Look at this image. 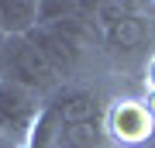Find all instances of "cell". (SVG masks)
<instances>
[{
  "mask_svg": "<svg viewBox=\"0 0 155 148\" xmlns=\"http://www.w3.org/2000/svg\"><path fill=\"white\" fill-rule=\"evenodd\" d=\"M0 79H11L17 86L38 93L41 100H52L62 90V79L55 76V69L48 66V59L28 35L24 38H4V45H0Z\"/></svg>",
  "mask_w": 155,
  "mask_h": 148,
  "instance_id": "obj_1",
  "label": "cell"
},
{
  "mask_svg": "<svg viewBox=\"0 0 155 148\" xmlns=\"http://www.w3.org/2000/svg\"><path fill=\"white\" fill-rule=\"evenodd\" d=\"M152 4H138V11L117 17V21L100 28V48L110 59H145L155 48V31H152Z\"/></svg>",
  "mask_w": 155,
  "mask_h": 148,
  "instance_id": "obj_2",
  "label": "cell"
},
{
  "mask_svg": "<svg viewBox=\"0 0 155 148\" xmlns=\"http://www.w3.org/2000/svg\"><path fill=\"white\" fill-rule=\"evenodd\" d=\"M104 131L114 148H141L155 134V117L145 100L114 97L104 114Z\"/></svg>",
  "mask_w": 155,
  "mask_h": 148,
  "instance_id": "obj_3",
  "label": "cell"
},
{
  "mask_svg": "<svg viewBox=\"0 0 155 148\" xmlns=\"http://www.w3.org/2000/svg\"><path fill=\"white\" fill-rule=\"evenodd\" d=\"M45 104L48 100H41L38 93L17 86L11 79H0V131L24 148L35 124H38V117H41V110H45Z\"/></svg>",
  "mask_w": 155,
  "mask_h": 148,
  "instance_id": "obj_4",
  "label": "cell"
},
{
  "mask_svg": "<svg viewBox=\"0 0 155 148\" xmlns=\"http://www.w3.org/2000/svg\"><path fill=\"white\" fill-rule=\"evenodd\" d=\"M107 104H110V100L100 93L97 86L83 83V79H79V83H66V86H62L59 93L48 100L52 114L59 117L62 127H69V124H93V121H104Z\"/></svg>",
  "mask_w": 155,
  "mask_h": 148,
  "instance_id": "obj_5",
  "label": "cell"
},
{
  "mask_svg": "<svg viewBox=\"0 0 155 148\" xmlns=\"http://www.w3.org/2000/svg\"><path fill=\"white\" fill-rule=\"evenodd\" d=\"M38 21V0H0V38H24Z\"/></svg>",
  "mask_w": 155,
  "mask_h": 148,
  "instance_id": "obj_6",
  "label": "cell"
},
{
  "mask_svg": "<svg viewBox=\"0 0 155 148\" xmlns=\"http://www.w3.org/2000/svg\"><path fill=\"white\" fill-rule=\"evenodd\" d=\"M55 148H110V141H107L104 121H93V124H69V127H62L59 138H55Z\"/></svg>",
  "mask_w": 155,
  "mask_h": 148,
  "instance_id": "obj_7",
  "label": "cell"
},
{
  "mask_svg": "<svg viewBox=\"0 0 155 148\" xmlns=\"http://www.w3.org/2000/svg\"><path fill=\"white\" fill-rule=\"evenodd\" d=\"M0 148H21V145H17L14 138H7V134H0Z\"/></svg>",
  "mask_w": 155,
  "mask_h": 148,
  "instance_id": "obj_8",
  "label": "cell"
},
{
  "mask_svg": "<svg viewBox=\"0 0 155 148\" xmlns=\"http://www.w3.org/2000/svg\"><path fill=\"white\" fill-rule=\"evenodd\" d=\"M148 17H152V31H155V4L148 7Z\"/></svg>",
  "mask_w": 155,
  "mask_h": 148,
  "instance_id": "obj_9",
  "label": "cell"
},
{
  "mask_svg": "<svg viewBox=\"0 0 155 148\" xmlns=\"http://www.w3.org/2000/svg\"><path fill=\"white\" fill-rule=\"evenodd\" d=\"M0 45H4V38H0Z\"/></svg>",
  "mask_w": 155,
  "mask_h": 148,
  "instance_id": "obj_10",
  "label": "cell"
},
{
  "mask_svg": "<svg viewBox=\"0 0 155 148\" xmlns=\"http://www.w3.org/2000/svg\"><path fill=\"white\" fill-rule=\"evenodd\" d=\"M0 134H4V131H0Z\"/></svg>",
  "mask_w": 155,
  "mask_h": 148,
  "instance_id": "obj_11",
  "label": "cell"
},
{
  "mask_svg": "<svg viewBox=\"0 0 155 148\" xmlns=\"http://www.w3.org/2000/svg\"><path fill=\"white\" fill-rule=\"evenodd\" d=\"M110 148H114V145H110Z\"/></svg>",
  "mask_w": 155,
  "mask_h": 148,
  "instance_id": "obj_12",
  "label": "cell"
}]
</instances>
